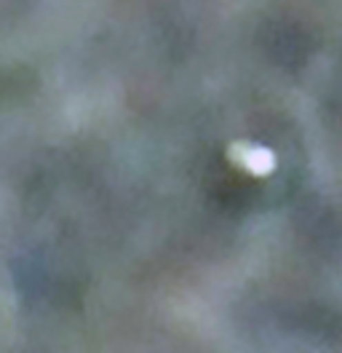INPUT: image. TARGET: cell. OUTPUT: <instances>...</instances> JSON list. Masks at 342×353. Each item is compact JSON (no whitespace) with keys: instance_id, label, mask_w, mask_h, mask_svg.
<instances>
[]
</instances>
